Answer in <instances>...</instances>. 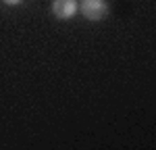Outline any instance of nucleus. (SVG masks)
I'll use <instances>...</instances> for the list:
<instances>
[{
  "label": "nucleus",
  "instance_id": "nucleus-1",
  "mask_svg": "<svg viewBox=\"0 0 156 150\" xmlns=\"http://www.w3.org/2000/svg\"><path fill=\"white\" fill-rule=\"evenodd\" d=\"M77 9L90 21H98V19H102V17L108 15V4L104 0H81V4Z\"/></svg>",
  "mask_w": 156,
  "mask_h": 150
},
{
  "label": "nucleus",
  "instance_id": "nucleus-3",
  "mask_svg": "<svg viewBox=\"0 0 156 150\" xmlns=\"http://www.w3.org/2000/svg\"><path fill=\"white\" fill-rule=\"evenodd\" d=\"M2 2H4L6 6H17V4H21L23 0H2Z\"/></svg>",
  "mask_w": 156,
  "mask_h": 150
},
{
  "label": "nucleus",
  "instance_id": "nucleus-2",
  "mask_svg": "<svg viewBox=\"0 0 156 150\" xmlns=\"http://www.w3.org/2000/svg\"><path fill=\"white\" fill-rule=\"evenodd\" d=\"M52 12L58 19H71L77 12V2L75 0H54L52 2Z\"/></svg>",
  "mask_w": 156,
  "mask_h": 150
}]
</instances>
